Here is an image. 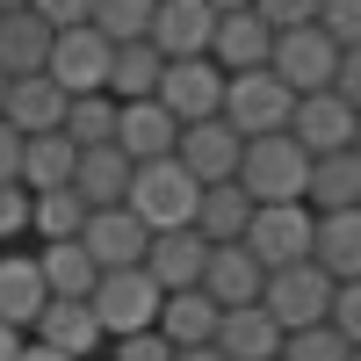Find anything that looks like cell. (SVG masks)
I'll use <instances>...</instances> for the list:
<instances>
[{"mask_svg":"<svg viewBox=\"0 0 361 361\" xmlns=\"http://www.w3.org/2000/svg\"><path fill=\"white\" fill-rule=\"evenodd\" d=\"M0 94H8V73H0Z\"/></svg>","mask_w":361,"mask_h":361,"instance_id":"f907efd6","label":"cell"},{"mask_svg":"<svg viewBox=\"0 0 361 361\" xmlns=\"http://www.w3.org/2000/svg\"><path fill=\"white\" fill-rule=\"evenodd\" d=\"M282 361H347V333H340L333 318L289 325V333H282Z\"/></svg>","mask_w":361,"mask_h":361,"instance_id":"d6a6232c","label":"cell"},{"mask_svg":"<svg viewBox=\"0 0 361 361\" xmlns=\"http://www.w3.org/2000/svg\"><path fill=\"white\" fill-rule=\"evenodd\" d=\"M58 130H66L73 145H102V137H116V94H109V87H94V94H73L66 116H58Z\"/></svg>","mask_w":361,"mask_h":361,"instance_id":"1f68e13d","label":"cell"},{"mask_svg":"<svg viewBox=\"0 0 361 361\" xmlns=\"http://www.w3.org/2000/svg\"><path fill=\"white\" fill-rule=\"evenodd\" d=\"M0 8H29V0H0Z\"/></svg>","mask_w":361,"mask_h":361,"instance_id":"c3c4849f","label":"cell"},{"mask_svg":"<svg viewBox=\"0 0 361 361\" xmlns=\"http://www.w3.org/2000/svg\"><path fill=\"white\" fill-rule=\"evenodd\" d=\"M173 137H180V123H173V109H166L159 94H130V102H116V145H123L130 159H166Z\"/></svg>","mask_w":361,"mask_h":361,"instance_id":"9a60e30c","label":"cell"},{"mask_svg":"<svg viewBox=\"0 0 361 361\" xmlns=\"http://www.w3.org/2000/svg\"><path fill=\"white\" fill-rule=\"evenodd\" d=\"M145 217L130 202H94L87 209V224H80V246L94 253V267H137L145 260Z\"/></svg>","mask_w":361,"mask_h":361,"instance_id":"30bf717a","label":"cell"},{"mask_svg":"<svg viewBox=\"0 0 361 361\" xmlns=\"http://www.w3.org/2000/svg\"><path fill=\"white\" fill-rule=\"evenodd\" d=\"M51 22L37 8H0V73H44Z\"/></svg>","mask_w":361,"mask_h":361,"instance_id":"484cf974","label":"cell"},{"mask_svg":"<svg viewBox=\"0 0 361 361\" xmlns=\"http://www.w3.org/2000/svg\"><path fill=\"white\" fill-rule=\"evenodd\" d=\"M333 94H340L347 109H361V44L340 51V66H333Z\"/></svg>","mask_w":361,"mask_h":361,"instance_id":"ab89813d","label":"cell"},{"mask_svg":"<svg viewBox=\"0 0 361 361\" xmlns=\"http://www.w3.org/2000/svg\"><path fill=\"white\" fill-rule=\"evenodd\" d=\"M109 37L94 22H73V29H51V58H44V73L66 87V94H94V87H109Z\"/></svg>","mask_w":361,"mask_h":361,"instance_id":"52a82bcc","label":"cell"},{"mask_svg":"<svg viewBox=\"0 0 361 361\" xmlns=\"http://www.w3.org/2000/svg\"><path fill=\"white\" fill-rule=\"evenodd\" d=\"M209 29H217V8H209V0H152L145 37H152L159 58H195V51H209Z\"/></svg>","mask_w":361,"mask_h":361,"instance_id":"5bb4252c","label":"cell"},{"mask_svg":"<svg viewBox=\"0 0 361 361\" xmlns=\"http://www.w3.org/2000/svg\"><path fill=\"white\" fill-rule=\"evenodd\" d=\"M0 180H22V130L0 116Z\"/></svg>","mask_w":361,"mask_h":361,"instance_id":"b9f144b4","label":"cell"},{"mask_svg":"<svg viewBox=\"0 0 361 361\" xmlns=\"http://www.w3.org/2000/svg\"><path fill=\"white\" fill-rule=\"evenodd\" d=\"M304 173H311V152L296 145L289 130H260L238 145V188L253 202H304Z\"/></svg>","mask_w":361,"mask_h":361,"instance_id":"6da1fadb","label":"cell"},{"mask_svg":"<svg viewBox=\"0 0 361 361\" xmlns=\"http://www.w3.org/2000/svg\"><path fill=\"white\" fill-rule=\"evenodd\" d=\"M289 137L304 145V152H333V145L354 137V109L333 87H311V94H296V109H289Z\"/></svg>","mask_w":361,"mask_h":361,"instance_id":"2e32d148","label":"cell"},{"mask_svg":"<svg viewBox=\"0 0 361 361\" xmlns=\"http://www.w3.org/2000/svg\"><path fill=\"white\" fill-rule=\"evenodd\" d=\"M347 145H354V152H361V109H354V137H347Z\"/></svg>","mask_w":361,"mask_h":361,"instance_id":"bcb514c9","label":"cell"},{"mask_svg":"<svg viewBox=\"0 0 361 361\" xmlns=\"http://www.w3.org/2000/svg\"><path fill=\"white\" fill-rule=\"evenodd\" d=\"M347 361H361V347H347Z\"/></svg>","mask_w":361,"mask_h":361,"instance_id":"681fc988","label":"cell"},{"mask_svg":"<svg viewBox=\"0 0 361 361\" xmlns=\"http://www.w3.org/2000/svg\"><path fill=\"white\" fill-rule=\"evenodd\" d=\"M209 8H217V15H224V8H246V0H209Z\"/></svg>","mask_w":361,"mask_h":361,"instance_id":"7dc6e473","label":"cell"},{"mask_svg":"<svg viewBox=\"0 0 361 361\" xmlns=\"http://www.w3.org/2000/svg\"><path fill=\"white\" fill-rule=\"evenodd\" d=\"M152 94L173 109V123H195V116H217L224 109V66L209 51H195V58H166L159 66V87Z\"/></svg>","mask_w":361,"mask_h":361,"instance_id":"ba28073f","label":"cell"},{"mask_svg":"<svg viewBox=\"0 0 361 361\" xmlns=\"http://www.w3.org/2000/svg\"><path fill=\"white\" fill-rule=\"evenodd\" d=\"M238 137L224 116H195V123H180V137H173V159L188 166L195 180H231L238 173Z\"/></svg>","mask_w":361,"mask_h":361,"instance_id":"7c38bea8","label":"cell"},{"mask_svg":"<svg viewBox=\"0 0 361 361\" xmlns=\"http://www.w3.org/2000/svg\"><path fill=\"white\" fill-rule=\"evenodd\" d=\"M73 159H80V145L66 130H29L22 137V188H58V180H73Z\"/></svg>","mask_w":361,"mask_h":361,"instance_id":"f546056e","label":"cell"},{"mask_svg":"<svg viewBox=\"0 0 361 361\" xmlns=\"http://www.w3.org/2000/svg\"><path fill=\"white\" fill-rule=\"evenodd\" d=\"M267 66H275L296 94H311V87H333V66H340V44L325 37L318 22H296V29H275V44H267Z\"/></svg>","mask_w":361,"mask_h":361,"instance_id":"9c48e42d","label":"cell"},{"mask_svg":"<svg viewBox=\"0 0 361 361\" xmlns=\"http://www.w3.org/2000/svg\"><path fill=\"white\" fill-rule=\"evenodd\" d=\"M109 361H173V340L159 333V325H137V333L109 340Z\"/></svg>","mask_w":361,"mask_h":361,"instance_id":"e575fe53","label":"cell"},{"mask_svg":"<svg viewBox=\"0 0 361 361\" xmlns=\"http://www.w3.org/2000/svg\"><path fill=\"white\" fill-rule=\"evenodd\" d=\"M325 304H333V275H325L318 260H289V267H267V282H260V311L282 325H311L325 318Z\"/></svg>","mask_w":361,"mask_h":361,"instance_id":"8992f818","label":"cell"},{"mask_svg":"<svg viewBox=\"0 0 361 361\" xmlns=\"http://www.w3.org/2000/svg\"><path fill=\"white\" fill-rule=\"evenodd\" d=\"M37 267H44V289H51V296H87L94 275H102L94 253H87L80 238H44V246H37Z\"/></svg>","mask_w":361,"mask_h":361,"instance_id":"83f0119b","label":"cell"},{"mask_svg":"<svg viewBox=\"0 0 361 361\" xmlns=\"http://www.w3.org/2000/svg\"><path fill=\"white\" fill-rule=\"evenodd\" d=\"M29 231V188L22 180H0V246Z\"/></svg>","mask_w":361,"mask_h":361,"instance_id":"74e56055","label":"cell"},{"mask_svg":"<svg viewBox=\"0 0 361 361\" xmlns=\"http://www.w3.org/2000/svg\"><path fill=\"white\" fill-rule=\"evenodd\" d=\"M246 8H253L267 29H296V22H311V15H318V0H246Z\"/></svg>","mask_w":361,"mask_h":361,"instance_id":"f35d334b","label":"cell"},{"mask_svg":"<svg viewBox=\"0 0 361 361\" xmlns=\"http://www.w3.org/2000/svg\"><path fill=\"white\" fill-rule=\"evenodd\" d=\"M44 304H51V289H44V267H37V253H15V246H0V318L29 333Z\"/></svg>","mask_w":361,"mask_h":361,"instance_id":"7402d4cb","label":"cell"},{"mask_svg":"<svg viewBox=\"0 0 361 361\" xmlns=\"http://www.w3.org/2000/svg\"><path fill=\"white\" fill-rule=\"evenodd\" d=\"M87 22H94L109 44H130V37H145V22H152V0H94Z\"/></svg>","mask_w":361,"mask_h":361,"instance_id":"836d02e7","label":"cell"},{"mask_svg":"<svg viewBox=\"0 0 361 361\" xmlns=\"http://www.w3.org/2000/svg\"><path fill=\"white\" fill-rule=\"evenodd\" d=\"M29 340H44V347L73 354V361H94L109 347V333H102V318H94L87 296H51V304L37 311V325H29Z\"/></svg>","mask_w":361,"mask_h":361,"instance_id":"8fae6325","label":"cell"},{"mask_svg":"<svg viewBox=\"0 0 361 361\" xmlns=\"http://www.w3.org/2000/svg\"><path fill=\"white\" fill-rule=\"evenodd\" d=\"M159 66H166V58L152 51V37H130V44H116V51H109V94H116V102H130V94H152V87H159Z\"/></svg>","mask_w":361,"mask_h":361,"instance_id":"4dcf8cb0","label":"cell"},{"mask_svg":"<svg viewBox=\"0 0 361 361\" xmlns=\"http://www.w3.org/2000/svg\"><path fill=\"white\" fill-rule=\"evenodd\" d=\"M311 260H318L333 282L361 275V202H347V209H318V231H311Z\"/></svg>","mask_w":361,"mask_h":361,"instance_id":"44dd1931","label":"cell"},{"mask_svg":"<svg viewBox=\"0 0 361 361\" xmlns=\"http://www.w3.org/2000/svg\"><path fill=\"white\" fill-rule=\"evenodd\" d=\"M267 44H275V29H267L253 8H224V15H217V29H209V58H217L224 73L267 66Z\"/></svg>","mask_w":361,"mask_h":361,"instance_id":"d6986e66","label":"cell"},{"mask_svg":"<svg viewBox=\"0 0 361 361\" xmlns=\"http://www.w3.org/2000/svg\"><path fill=\"white\" fill-rule=\"evenodd\" d=\"M15 361H73V354H58V347H44V340H22Z\"/></svg>","mask_w":361,"mask_h":361,"instance_id":"ee69618b","label":"cell"},{"mask_svg":"<svg viewBox=\"0 0 361 361\" xmlns=\"http://www.w3.org/2000/svg\"><path fill=\"white\" fill-rule=\"evenodd\" d=\"M173 361H231L217 340H202V347H173Z\"/></svg>","mask_w":361,"mask_h":361,"instance_id":"7bdbcfd3","label":"cell"},{"mask_svg":"<svg viewBox=\"0 0 361 361\" xmlns=\"http://www.w3.org/2000/svg\"><path fill=\"white\" fill-rule=\"evenodd\" d=\"M289 109H296V87L275 66H246V73H224V123L238 137H260V130H289Z\"/></svg>","mask_w":361,"mask_h":361,"instance_id":"3957f363","label":"cell"},{"mask_svg":"<svg viewBox=\"0 0 361 361\" xmlns=\"http://www.w3.org/2000/svg\"><path fill=\"white\" fill-rule=\"evenodd\" d=\"M311 22H318L340 51H347V44H361V0H318V15H311Z\"/></svg>","mask_w":361,"mask_h":361,"instance_id":"d590c367","label":"cell"},{"mask_svg":"<svg viewBox=\"0 0 361 361\" xmlns=\"http://www.w3.org/2000/svg\"><path fill=\"white\" fill-rule=\"evenodd\" d=\"M217 347L231 361H267V354H282V325L260 311V296L253 304H224L217 311Z\"/></svg>","mask_w":361,"mask_h":361,"instance_id":"603a6c76","label":"cell"},{"mask_svg":"<svg viewBox=\"0 0 361 361\" xmlns=\"http://www.w3.org/2000/svg\"><path fill=\"white\" fill-rule=\"evenodd\" d=\"M87 202L73 180H58V188H29V231L37 238H80V224H87Z\"/></svg>","mask_w":361,"mask_h":361,"instance_id":"f1b7e54d","label":"cell"},{"mask_svg":"<svg viewBox=\"0 0 361 361\" xmlns=\"http://www.w3.org/2000/svg\"><path fill=\"white\" fill-rule=\"evenodd\" d=\"M260 282H267V267L246 253V238H217V246H209V260H202V289L217 296V304H253Z\"/></svg>","mask_w":361,"mask_h":361,"instance_id":"ac0fdd59","label":"cell"},{"mask_svg":"<svg viewBox=\"0 0 361 361\" xmlns=\"http://www.w3.org/2000/svg\"><path fill=\"white\" fill-rule=\"evenodd\" d=\"M29 333H22V325H8V318H0V361H15V347H22Z\"/></svg>","mask_w":361,"mask_h":361,"instance_id":"f6af8a7d","label":"cell"},{"mask_svg":"<svg viewBox=\"0 0 361 361\" xmlns=\"http://www.w3.org/2000/svg\"><path fill=\"white\" fill-rule=\"evenodd\" d=\"M202 260H209V238L195 231V224H166V231H152L145 238V275H152L159 289H188V282H202Z\"/></svg>","mask_w":361,"mask_h":361,"instance_id":"4fadbf2b","label":"cell"},{"mask_svg":"<svg viewBox=\"0 0 361 361\" xmlns=\"http://www.w3.org/2000/svg\"><path fill=\"white\" fill-rule=\"evenodd\" d=\"M253 217V195L238 188V180H202V195H195V231L217 246V238H238Z\"/></svg>","mask_w":361,"mask_h":361,"instance_id":"4316f807","label":"cell"},{"mask_svg":"<svg viewBox=\"0 0 361 361\" xmlns=\"http://www.w3.org/2000/svg\"><path fill=\"white\" fill-rule=\"evenodd\" d=\"M304 202H311V209H347V202H361V152H354V145L311 152V173H304Z\"/></svg>","mask_w":361,"mask_h":361,"instance_id":"cb8c5ba5","label":"cell"},{"mask_svg":"<svg viewBox=\"0 0 361 361\" xmlns=\"http://www.w3.org/2000/svg\"><path fill=\"white\" fill-rule=\"evenodd\" d=\"M159 296H166V289L145 275V267H102L94 289H87V304H94L102 333L116 340V333H137V325H152V318H159Z\"/></svg>","mask_w":361,"mask_h":361,"instance_id":"5b68a950","label":"cell"},{"mask_svg":"<svg viewBox=\"0 0 361 361\" xmlns=\"http://www.w3.org/2000/svg\"><path fill=\"white\" fill-rule=\"evenodd\" d=\"M29 8H37L51 29H73V22H87V8H94V0H29Z\"/></svg>","mask_w":361,"mask_h":361,"instance_id":"60d3db41","label":"cell"},{"mask_svg":"<svg viewBox=\"0 0 361 361\" xmlns=\"http://www.w3.org/2000/svg\"><path fill=\"white\" fill-rule=\"evenodd\" d=\"M311 231H318L311 202H253L238 238H246V253L260 267H289V260H311Z\"/></svg>","mask_w":361,"mask_h":361,"instance_id":"277c9868","label":"cell"},{"mask_svg":"<svg viewBox=\"0 0 361 361\" xmlns=\"http://www.w3.org/2000/svg\"><path fill=\"white\" fill-rule=\"evenodd\" d=\"M325 318L347 333V347H361V275H347V282H333V304H325Z\"/></svg>","mask_w":361,"mask_h":361,"instance_id":"8d00e7d4","label":"cell"},{"mask_svg":"<svg viewBox=\"0 0 361 361\" xmlns=\"http://www.w3.org/2000/svg\"><path fill=\"white\" fill-rule=\"evenodd\" d=\"M130 152L116 137H102V145H80V159H73V188L87 195V202H123V188H130Z\"/></svg>","mask_w":361,"mask_h":361,"instance_id":"d4e9b609","label":"cell"},{"mask_svg":"<svg viewBox=\"0 0 361 361\" xmlns=\"http://www.w3.org/2000/svg\"><path fill=\"white\" fill-rule=\"evenodd\" d=\"M267 361H282V354H267Z\"/></svg>","mask_w":361,"mask_h":361,"instance_id":"816d5d0a","label":"cell"},{"mask_svg":"<svg viewBox=\"0 0 361 361\" xmlns=\"http://www.w3.org/2000/svg\"><path fill=\"white\" fill-rule=\"evenodd\" d=\"M195 195H202V180L180 166L173 152H166V159H137V166H130V188H123V202L145 217V231L195 224Z\"/></svg>","mask_w":361,"mask_h":361,"instance_id":"7a4b0ae2","label":"cell"},{"mask_svg":"<svg viewBox=\"0 0 361 361\" xmlns=\"http://www.w3.org/2000/svg\"><path fill=\"white\" fill-rule=\"evenodd\" d=\"M66 87L51 73H8V94H0V116L29 137V130H58V116H66Z\"/></svg>","mask_w":361,"mask_h":361,"instance_id":"e0dca14e","label":"cell"},{"mask_svg":"<svg viewBox=\"0 0 361 361\" xmlns=\"http://www.w3.org/2000/svg\"><path fill=\"white\" fill-rule=\"evenodd\" d=\"M217 311H224L217 296H209L202 282H188V289H166L159 296V318L152 325H159L173 347H202V340H217Z\"/></svg>","mask_w":361,"mask_h":361,"instance_id":"ffe728a7","label":"cell"}]
</instances>
